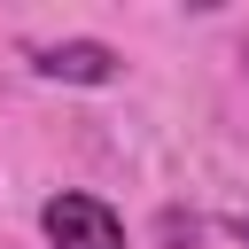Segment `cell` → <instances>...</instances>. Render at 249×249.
<instances>
[{
    "instance_id": "obj_1",
    "label": "cell",
    "mask_w": 249,
    "mask_h": 249,
    "mask_svg": "<svg viewBox=\"0 0 249 249\" xmlns=\"http://www.w3.org/2000/svg\"><path fill=\"white\" fill-rule=\"evenodd\" d=\"M39 226H47V241H54V249H124L117 210H109V202H93V195H54V202L39 210Z\"/></svg>"
},
{
    "instance_id": "obj_2",
    "label": "cell",
    "mask_w": 249,
    "mask_h": 249,
    "mask_svg": "<svg viewBox=\"0 0 249 249\" xmlns=\"http://www.w3.org/2000/svg\"><path fill=\"white\" fill-rule=\"evenodd\" d=\"M31 62H39V78H62V86L117 78V47H101V39H47V47H31Z\"/></svg>"
},
{
    "instance_id": "obj_4",
    "label": "cell",
    "mask_w": 249,
    "mask_h": 249,
    "mask_svg": "<svg viewBox=\"0 0 249 249\" xmlns=\"http://www.w3.org/2000/svg\"><path fill=\"white\" fill-rule=\"evenodd\" d=\"M226 233H233V241H249V210H233V218H226Z\"/></svg>"
},
{
    "instance_id": "obj_3",
    "label": "cell",
    "mask_w": 249,
    "mask_h": 249,
    "mask_svg": "<svg viewBox=\"0 0 249 249\" xmlns=\"http://www.w3.org/2000/svg\"><path fill=\"white\" fill-rule=\"evenodd\" d=\"M156 233H163L171 249H195V233H202V218H195V210H187V218H179V210H163V226H156Z\"/></svg>"
}]
</instances>
